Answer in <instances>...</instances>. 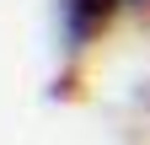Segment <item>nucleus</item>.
<instances>
[{"instance_id":"nucleus-1","label":"nucleus","mask_w":150,"mask_h":145,"mask_svg":"<svg viewBox=\"0 0 150 145\" xmlns=\"http://www.w3.org/2000/svg\"><path fill=\"white\" fill-rule=\"evenodd\" d=\"M118 6H139V0H118Z\"/></svg>"}]
</instances>
